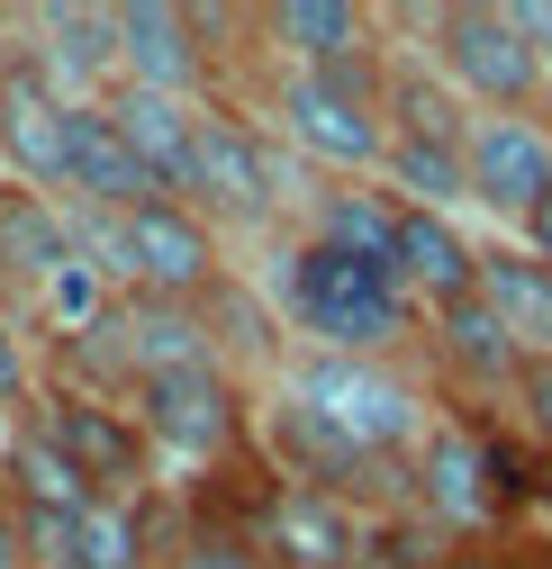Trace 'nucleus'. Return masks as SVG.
I'll return each mask as SVG.
<instances>
[{"instance_id":"nucleus-1","label":"nucleus","mask_w":552,"mask_h":569,"mask_svg":"<svg viewBox=\"0 0 552 569\" xmlns=\"http://www.w3.org/2000/svg\"><path fill=\"white\" fill-rule=\"evenodd\" d=\"M272 290H282V317L299 335H317V352H363V362H381V352L417 326V299H407L398 262H363V253L317 244V236H299L282 253Z\"/></svg>"},{"instance_id":"nucleus-2","label":"nucleus","mask_w":552,"mask_h":569,"mask_svg":"<svg viewBox=\"0 0 552 569\" xmlns=\"http://www.w3.org/2000/svg\"><path fill=\"white\" fill-rule=\"evenodd\" d=\"M290 398H299L317 425H335L363 461H390V452H407V443H426L417 389H407L390 362H363V352H308V362L290 371Z\"/></svg>"},{"instance_id":"nucleus-3","label":"nucleus","mask_w":552,"mask_h":569,"mask_svg":"<svg viewBox=\"0 0 552 569\" xmlns=\"http://www.w3.org/2000/svg\"><path fill=\"white\" fill-rule=\"evenodd\" d=\"M426 37H435V63L490 109V118H525L534 91H543V54L516 37L507 10L490 0H453V10H426Z\"/></svg>"},{"instance_id":"nucleus-4","label":"nucleus","mask_w":552,"mask_h":569,"mask_svg":"<svg viewBox=\"0 0 552 569\" xmlns=\"http://www.w3.org/2000/svg\"><path fill=\"white\" fill-rule=\"evenodd\" d=\"M136 425L181 461H218V452L245 443V398L218 362H190V371H164V380H136Z\"/></svg>"},{"instance_id":"nucleus-5","label":"nucleus","mask_w":552,"mask_h":569,"mask_svg":"<svg viewBox=\"0 0 552 569\" xmlns=\"http://www.w3.org/2000/svg\"><path fill=\"white\" fill-rule=\"evenodd\" d=\"M282 127H290L299 154H317V163H335V172L390 163V109L335 91L326 73H290V82H282Z\"/></svg>"},{"instance_id":"nucleus-6","label":"nucleus","mask_w":552,"mask_h":569,"mask_svg":"<svg viewBox=\"0 0 552 569\" xmlns=\"http://www.w3.org/2000/svg\"><path fill=\"white\" fill-rule=\"evenodd\" d=\"M471 199L480 208H499V218H534V208L552 199V127L525 109V118H471Z\"/></svg>"},{"instance_id":"nucleus-7","label":"nucleus","mask_w":552,"mask_h":569,"mask_svg":"<svg viewBox=\"0 0 552 569\" xmlns=\"http://www.w3.org/2000/svg\"><path fill=\"white\" fill-rule=\"evenodd\" d=\"M127 253H136V299H199L218 280V236L190 199H155L127 218Z\"/></svg>"},{"instance_id":"nucleus-8","label":"nucleus","mask_w":552,"mask_h":569,"mask_svg":"<svg viewBox=\"0 0 552 569\" xmlns=\"http://www.w3.org/2000/svg\"><path fill=\"white\" fill-rule=\"evenodd\" d=\"M63 190L82 208H109V218H136V208H155V172L136 163V146L118 136V118L100 100H73V136H63Z\"/></svg>"},{"instance_id":"nucleus-9","label":"nucleus","mask_w":552,"mask_h":569,"mask_svg":"<svg viewBox=\"0 0 552 569\" xmlns=\"http://www.w3.org/2000/svg\"><path fill=\"white\" fill-rule=\"evenodd\" d=\"M190 199H209L218 218H272V208H282V163H272V146H263L245 118L209 109V118H199V172H190Z\"/></svg>"},{"instance_id":"nucleus-10","label":"nucleus","mask_w":552,"mask_h":569,"mask_svg":"<svg viewBox=\"0 0 552 569\" xmlns=\"http://www.w3.org/2000/svg\"><path fill=\"white\" fill-rule=\"evenodd\" d=\"M118 73L127 91H164V100H190L209 54H199V19L172 10V0H127L118 10Z\"/></svg>"},{"instance_id":"nucleus-11","label":"nucleus","mask_w":552,"mask_h":569,"mask_svg":"<svg viewBox=\"0 0 552 569\" xmlns=\"http://www.w3.org/2000/svg\"><path fill=\"white\" fill-rule=\"evenodd\" d=\"M63 136H73V100L46 82V63H10L0 73V154L19 163V181L63 190Z\"/></svg>"},{"instance_id":"nucleus-12","label":"nucleus","mask_w":552,"mask_h":569,"mask_svg":"<svg viewBox=\"0 0 552 569\" xmlns=\"http://www.w3.org/2000/svg\"><path fill=\"white\" fill-rule=\"evenodd\" d=\"M37 435H46L63 461H73V470H82L100 497H127L136 479H146V443H136V425H127L118 407H91V398H55Z\"/></svg>"},{"instance_id":"nucleus-13","label":"nucleus","mask_w":552,"mask_h":569,"mask_svg":"<svg viewBox=\"0 0 552 569\" xmlns=\"http://www.w3.org/2000/svg\"><path fill=\"white\" fill-rule=\"evenodd\" d=\"M390 262H398V280H407V299H426V308H453V299L480 290V244H471L453 218H435V208H398Z\"/></svg>"},{"instance_id":"nucleus-14","label":"nucleus","mask_w":552,"mask_h":569,"mask_svg":"<svg viewBox=\"0 0 552 569\" xmlns=\"http://www.w3.org/2000/svg\"><path fill=\"white\" fill-rule=\"evenodd\" d=\"M417 497H426V516H444V525H490V516H507L471 425H426V443H417Z\"/></svg>"},{"instance_id":"nucleus-15","label":"nucleus","mask_w":552,"mask_h":569,"mask_svg":"<svg viewBox=\"0 0 552 569\" xmlns=\"http://www.w3.org/2000/svg\"><path fill=\"white\" fill-rule=\"evenodd\" d=\"M118 136L136 146V163L155 172L164 199H190V172H199V109L190 100H164V91H127L118 109Z\"/></svg>"},{"instance_id":"nucleus-16","label":"nucleus","mask_w":552,"mask_h":569,"mask_svg":"<svg viewBox=\"0 0 552 569\" xmlns=\"http://www.w3.org/2000/svg\"><path fill=\"white\" fill-rule=\"evenodd\" d=\"M435 352H444V371L471 380V389H516L525 380V343L499 326V308L480 290L453 299V308H435Z\"/></svg>"},{"instance_id":"nucleus-17","label":"nucleus","mask_w":552,"mask_h":569,"mask_svg":"<svg viewBox=\"0 0 552 569\" xmlns=\"http://www.w3.org/2000/svg\"><path fill=\"white\" fill-rule=\"evenodd\" d=\"M109 326H118V352H127L136 380H164V371L209 362V326H199L181 299H136V308H118Z\"/></svg>"},{"instance_id":"nucleus-18","label":"nucleus","mask_w":552,"mask_h":569,"mask_svg":"<svg viewBox=\"0 0 552 569\" xmlns=\"http://www.w3.org/2000/svg\"><path fill=\"white\" fill-rule=\"evenodd\" d=\"M37 28H46V82L55 91H91L118 73V10L55 0V10H37Z\"/></svg>"},{"instance_id":"nucleus-19","label":"nucleus","mask_w":552,"mask_h":569,"mask_svg":"<svg viewBox=\"0 0 552 569\" xmlns=\"http://www.w3.org/2000/svg\"><path fill=\"white\" fill-rule=\"evenodd\" d=\"M272 551H282L290 569H344L354 560V516H344V497L290 479L282 497H272Z\"/></svg>"},{"instance_id":"nucleus-20","label":"nucleus","mask_w":552,"mask_h":569,"mask_svg":"<svg viewBox=\"0 0 552 569\" xmlns=\"http://www.w3.org/2000/svg\"><path fill=\"white\" fill-rule=\"evenodd\" d=\"M480 299H490L499 326L525 343V362H543V352H552V271H543L534 253L490 244V253H480Z\"/></svg>"},{"instance_id":"nucleus-21","label":"nucleus","mask_w":552,"mask_h":569,"mask_svg":"<svg viewBox=\"0 0 552 569\" xmlns=\"http://www.w3.org/2000/svg\"><path fill=\"white\" fill-rule=\"evenodd\" d=\"M63 262H73V218L46 208V190H0V271L46 290Z\"/></svg>"},{"instance_id":"nucleus-22","label":"nucleus","mask_w":552,"mask_h":569,"mask_svg":"<svg viewBox=\"0 0 552 569\" xmlns=\"http://www.w3.org/2000/svg\"><path fill=\"white\" fill-rule=\"evenodd\" d=\"M263 28L299 54V73H326V63L372 54V19L354 10V0H282V10H272Z\"/></svg>"},{"instance_id":"nucleus-23","label":"nucleus","mask_w":552,"mask_h":569,"mask_svg":"<svg viewBox=\"0 0 552 569\" xmlns=\"http://www.w3.org/2000/svg\"><path fill=\"white\" fill-rule=\"evenodd\" d=\"M272 443H282V461L299 470V488H344V479H363V470H381V461H363L354 443H344L335 435V425H317L299 398H282V407H272Z\"/></svg>"},{"instance_id":"nucleus-24","label":"nucleus","mask_w":552,"mask_h":569,"mask_svg":"<svg viewBox=\"0 0 552 569\" xmlns=\"http://www.w3.org/2000/svg\"><path fill=\"white\" fill-rule=\"evenodd\" d=\"M398 181V208H435V218H453V199H471V163L462 146H426V136H390V163Z\"/></svg>"},{"instance_id":"nucleus-25","label":"nucleus","mask_w":552,"mask_h":569,"mask_svg":"<svg viewBox=\"0 0 552 569\" xmlns=\"http://www.w3.org/2000/svg\"><path fill=\"white\" fill-rule=\"evenodd\" d=\"M10 488H19V507L28 516H82V507H100V488L63 461L46 435H28V443H10Z\"/></svg>"},{"instance_id":"nucleus-26","label":"nucleus","mask_w":552,"mask_h":569,"mask_svg":"<svg viewBox=\"0 0 552 569\" xmlns=\"http://www.w3.org/2000/svg\"><path fill=\"white\" fill-rule=\"evenodd\" d=\"M317 244H344V253H363V262H390V244H398V199H381V190H326V199H317Z\"/></svg>"},{"instance_id":"nucleus-27","label":"nucleus","mask_w":552,"mask_h":569,"mask_svg":"<svg viewBox=\"0 0 552 569\" xmlns=\"http://www.w3.org/2000/svg\"><path fill=\"white\" fill-rule=\"evenodd\" d=\"M63 569H146V516L127 497H100V507L73 516V560Z\"/></svg>"},{"instance_id":"nucleus-28","label":"nucleus","mask_w":552,"mask_h":569,"mask_svg":"<svg viewBox=\"0 0 552 569\" xmlns=\"http://www.w3.org/2000/svg\"><path fill=\"white\" fill-rule=\"evenodd\" d=\"M398 127L390 136H426V146H471V127H462V109H453V91H435L417 63H398L390 73V100H381Z\"/></svg>"},{"instance_id":"nucleus-29","label":"nucleus","mask_w":552,"mask_h":569,"mask_svg":"<svg viewBox=\"0 0 552 569\" xmlns=\"http://www.w3.org/2000/svg\"><path fill=\"white\" fill-rule=\"evenodd\" d=\"M46 308H55V326H73V335H91L100 317H109V280L73 253V262H63L55 280H46Z\"/></svg>"},{"instance_id":"nucleus-30","label":"nucleus","mask_w":552,"mask_h":569,"mask_svg":"<svg viewBox=\"0 0 552 569\" xmlns=\"http://www.w3.org/2000/svg\"><path fill=\"white\" fill-rule=\"evenodd\" d=\"M172 569H263V560H254L245 533H190V542L172 551Z\"/></svg>"},{"instance_id":"nucleus-31","label":"nucleus","mask_w":552,"mask_h":569,"mask_svg":"<svg viewBox=\"0 0 552 569\" xmlns=\"http://www.w3.org/2000/svg\"><path fill=\"white\" fill-rule=\"evenodd\" d=\"M516 407H525V425H534V443L552 452V352H543V362H525V380H516Z\"/></svg>"},{"instance_id":"nucleus-32","label":"nucleus","mask_w":552,"mask_h":569,"mask_svg":"<svg viewBox=\"0 0 552 569\" xmlns=\"http://www.w3.org/2000/svg\"><path fill=\"white\" fill-rule=\"evenodd\" d=\"M507 19H516V37L552 63V0H507Z\"/></svg>"},{"instance_id":"nucleus-33","label":"nucleus","mask_w":552,"mask_h":569,"mask_svg":"<svg viewBox=\"0 0 552 569\" xmlns=\"http://www.w3.org/2000/svg\"><path fill=\"white\" fill-rule=\"evenodd\" d=\"M28 398V352H19V335L0 326V407H19Z\"/></svg>"},{"instance_id":"nucleus-34","label":"nucleus","mask_w":552,"mask_h":569,"mask_svg":"<svg viewBox=\"0 0 552 569\" xmlns=\"http://www.w3.org/2000/svg\"><path fill=\"white\" fill-rule=\"evenodd\" d=\"M525 253H534V262L552 271V199H543V208H534V218H525Z\"/></svg>"},{"instance_id":"nucleus-35","label":"nucleus","mask_w":552,"mask_h":569,"mask_svg":"<svg viewBox=\"0 0 552 569\" xmlns=\"http://www.w3.org/2000/svg\"><path fill=\"white\" fill-rule=\"evenodd\" d=\"M0 569H28V542H19V516H0Z\"/></svg>"},{"instance_id":"nucleus-36","label":"nucleus","mask_w":552,"mask_h":569,"mask_svg":"<svg viewBox=\"0 0 552 569\" xmlns=\"http://www.w3.org/2000/svg\"><path fill=\"white\" fill-rule=\"evenodd\" d=\"M435 569H507V560H490V551H453V560H435Z\"/></svg>"},{"instance_id":"nucleus-37","label":"nucleus","mask_w":552,"mask_h":569,"mask_svg":"<svg viewBox=\"0 0 552 569\" xmlns=\"http://www.w3.org/2000/svg\"><path fill=\"white\" fill-rule=\"evenodd\" d=\"M0 54H10V10H0ZM0 73H10V63H0Z\"/></svg>"},{"instance_id":"nucleus-38","label":"nucleus","mask_w":552,"mask_h":569,"mask_svg":"<svg viewBox=\"0 0 552 569\" xmlns=\"http://www.w3.org/2000/svg\"><path fill=\"white\" fill-rule=\"evenodd\" d=\"M0 488H10V461H0Z\"/></svg>"}]
</instances>
